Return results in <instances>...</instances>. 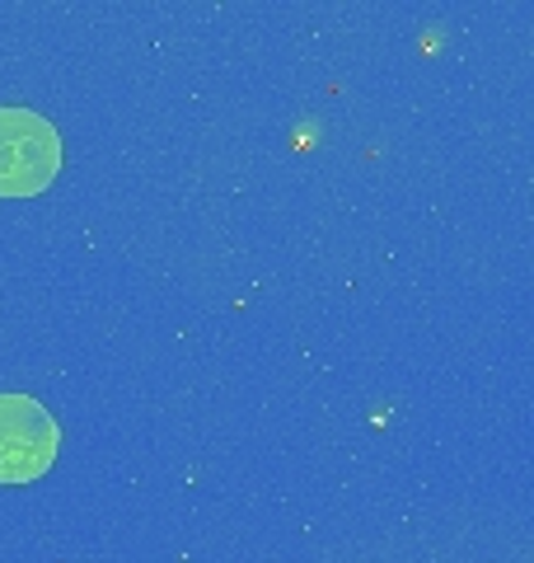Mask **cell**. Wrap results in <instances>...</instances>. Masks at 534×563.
I'll list each match as a JSON object with an SVG mask.
<instances>
[{
    "mask_svg": "<svg viewBox=\"0 0 534 563\" xmlns=\"http://www.w3.org/2000/svg\"><path fill=\"white\" fill-rule=\"evenodd\" d=\"M57 128L33 109H0V198H33L57 179Z\"/></svg>",
    "mask_w": 534,
    "mask_h": 563,
    "instance_id": "1",
    "label": "cell"
},
{
    "mask_svg": "<svg viewBox=\"0 0 534 563\" xmlns=\"http://www.w3.org/2000/svg\"><path fill=\"white\" fill-rule=\"evenodd\" d=\"M57 461V422L29 395H0V484H29Z\"/></svg>",
    "mask_w": 534,
    "mask_h": 563,
    "instance_id": "2",
    "label": "cell"
}]
</instances>
